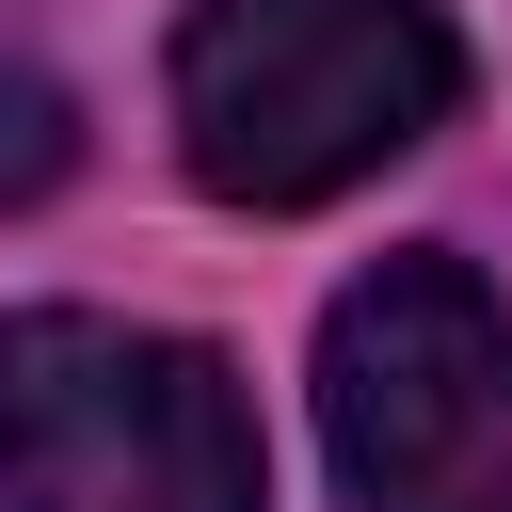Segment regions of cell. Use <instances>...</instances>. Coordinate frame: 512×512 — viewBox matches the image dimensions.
Instances as JSON below:
<instances>
[{"label":"cell","mask_w":512,"mask_h":512,"mask_svg":"<svg viewBox=\"0 0 512 512\" xmlns=\"http://www.w3.org/2000/svg\"><path fill=\"white\" fill-rule=\"evenodd\" d=\"M464 96L448 0H192L176 16V160L224 208H320L416 160Z\"/></svg>","instance_id":"1"},{"label":"cell","mask_w":512,"mask_h":512,"mask_svg":"<svg viewBox=\"0 0 512 512\" xmlns=\"http://www.w3.org/2000/svg\"><path fill=\"white\" fill-rule=\"evenodd\" d=\"M0 512H272L240 368L160 320L16 304L0 320Z\"/></svg>","instance_id":"2"},{"label":"cell","mask_w":512,"mask_h":512,"mask_svg":"<svg viewBox=\"0 0 512 512\" xmlns=\"http://www.w3.org/2000/svg\"><path fill=\"white\" fill-rule=\"evenodd\" d=\"M320 448L352 512H512V304L464 256H384L320 304Z\"/></svg>","instance_id":"3"},{"label":"cell","mask_w":512,"mask_h":512,"mask_svg":"<svg viewBox=\"0 0 512 512\" xmlns=\"http://www.w3.org/2000/svg\"><path fill=\"white\" fill-rule=\"evenodd\" d=\"M64 160H80V96H64L48 64H0V224H16V208H48V192H64Z\"/></svg>","instance_id":"4"}]
</instances>
